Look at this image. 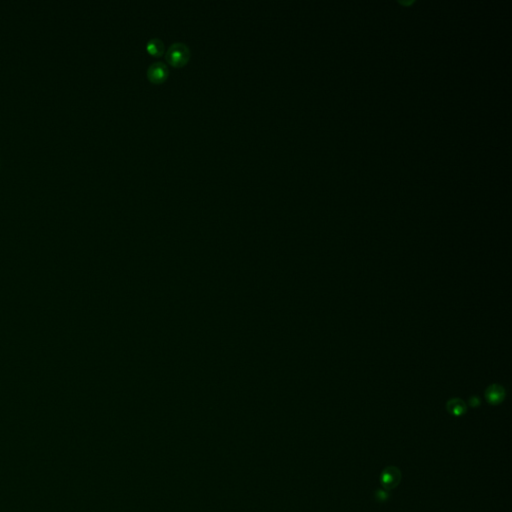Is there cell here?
Listing matches in <instances>:
<instances>
[{
    "instance_id": "277c9868",
    "label": "cell",
    "mask_w": 512,
    "mask_h": 512,
    "mask_svg": "<svg viewBox=\"0 0 512 512\" xmlns=\"http://www.w3.org/2000/svg\"><path fill=\"white\" fill-rule=\"evenodd\" d=\"M146 49L153 56H161L164 52V43L159 38H151L146 43Z\"/></svg>"
},
{
    "instance_id": "8992f818",
    "label": "cell",
    "mask_w": 512,
    "mask_h": 512,
    "mask_svg": "<svg viewBox=\"0 0 512 512\" xmlns=\"http://www.w3.org/2000/svg\"><path fill=\"white\" fill-rule=\"evenodd\" d=\"M447 408L452 413V414H454V415H461L462 413L465 411V405L459 399L451 400L448 403Z\"/></svg>"
},
{
    "instance_id": "52a82bcc",
    "label": "cell",
    "mask_w": 512,
    "mask_h": 512,
    "mask_svg": "<svg viewBox=\"0 0 512 512\" xmlns=\"http://www.w3.org/2000/svg\"><path fill=\"white\" fill-rule=\"evenodd\" d=\"M388 494L386 493V492L384 490H378L376 492V498L379 500V501H384L386 500Z\"/></svg>"
},
{
    "instance_id": "6da1fadb",
    "label": "cell",
    "mask_w": 512,
    "mask_h": 512,
    "mask_svg": "<svg viewBox=\"0 0 512 512\" xmlns=\"http://www.w3.org/2000/svg\"><path fill=\"white\" fill-rule=\"evenodd\" d=\"M190 58L189 47L182 42H175L166 52V60L173 66H183Z\"/></svg>"
},
{
    "instance_id": "5b68a950",
    "label": "cell",
    "mask_w": 512,
    "mask_h": 512,
    "mask_svg": "<svg viewBox=\"0 0 512 512\" xmlns=\"http://www.w3.org/2000/svg\"><path fill=\"white\" fill-rule=\"evenodd\" d=\"M486 397L490 403H493V404L499 403L504 397V391L501 387L497 385H493L488 388L487 393H486Z\"/></svg>"
},
{
    "instance_id": "3957f363",
    "label": "cell",
    "mask_w": 512,
    "mask_h": 512,
    "mask_svg": "<svg viewBox=\"0 0 512 512\" xmlns=\"http://www.w3.org/2000/svg\"><path fill=\"white\" fill-rule=\"evenodd\" d=\"M401 479V473L400 471L396 467H387L383 470L381 474V483L382 486L386 489H392L395 488Z\"/></svg>"
},
{
    "instance_id": "7a4b0ae2",
    "label": "cell",
    "mask_w": 512,
    "mask_h": 512,
    "mask_svg": "<svg viewBox=\"0 0 512 512\" xmlns=\"http://www.w3.org/2000/svg\"><path fill=\"white\" fill-rule=\"evenodd\" d=\"M169 74L167 65L164 62L157 61L152 63L147 69L148 79L153 83L163 82Z\"/></svg>"
}]
</instances>
